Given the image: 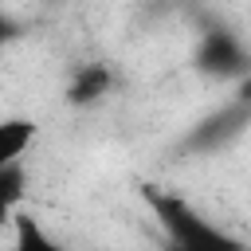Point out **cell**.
I'll use <instances>...</instances> for the list:
<instances>
[{
	"label": "cell",
	"instance_id": "obj_1",
	"mask_svg": "<svg viewBox=\"0 0 251 251\" xmlns=\"http://www.w3.org/2000/svg\"><path fill=\"white\" fill-rule=\"evenodd\" d=\"M31 137H35V126L27 118H4L0 122V169L20 161L24 149L31 145Z\"/></svg>",
	"mask_w": 251,
	"mask_h": 251
},
{
	"label": "cell",
	"instance_id": "obj_2",
	"mask_svg": "<svg viewBox=\"0 0 251 251\" xmlns=\"http://www.w3.org/2000/svg\"><path fill=\"white\" fill-rule=\"evenodd\" d=\"M106 90V71L102 67H86L82 75H78V82L71 86V98L75 102H90V98H98Z\"/></svg>",
	"mask_w": 251,
	"mask_h": 251
},
{
	"label": "cell",
	"instance_id": "obj_3",
	"mask_svg": "<svg viewBox=\"0 0 251 251\" xmlns=\"http://www.w3.org/2000/svg\"><path fill=\"white\" fill-rule=\"evenodd\" d=\"M20 196H24V173H20V165L12 161V165L0 169V200H4V204H16Z\"/></svg>",
	"mask_w": 251,
	"mask_h": 251
},
{
	"label": "cell",
	"instance_id": "obj_4",
	"mask_svg": "<svg viewBox=\"0 0 251 251\" xmlns=\"http://www.w3.org/2000/svg\"><path fill=\"white\" fill-rule=\"evenodd\" d=\"M20 243L27 247V243H39V247H47V239L35 231V224H27V220H20Z\"/></svg>",
	"mask_w": 251,
	"mask_h": 251
},
{
	"label": "cell",
	"instance_id": "obj_5",
	"mask_svg": "<svg viewBox=\"0 0 251 251\" xmlns=\"http://www.w3.org/2000/svg\"><path fill=\"white\" fill-rule=\"evenodd\" d=\"M4 224H12V204L0 200V227H4Z\"/></svg>",
	"mask_w": 251,
	"mask_h": 251
},
{
	"label": "cell",
	"instance_id": "obj_6",
	"mask_svg": "<svg viewBox=\"0 0 251 251\" xmlns=\"http://www.w3.org/2000/svg\"><path fill=\"white\" fill-rule=\"evenodd\" d=\"M0 35H4V24H0Z\"/></svg>",
	"mask_w": 251,
	"mask_h": 251
}]
</instances>
